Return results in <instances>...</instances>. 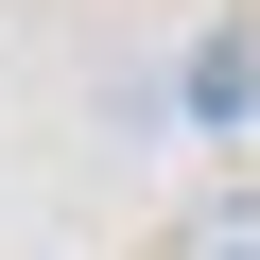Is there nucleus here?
<instances>
[{
    "mask_svg": "<svg viewBox=\"0 0 260 260\" xmlns=\"http://www.w3.org/2000/svg\"><path fill=\"white\" fill-rule=\"evenodd\" d=\"M191 104L243 121V104H260V52H243V35H191Z\"/></svg>",
    "mask_w": 260,
    "mask_h": 260,
    "instance_id": "f257e3e1",
    "label": "nucleus"
},
{
    "mask_svg": "<svg viewBox=\"0 0 260 260\" xmlns=\"http://www.w3.org/2000/svg\"><path fill=\"white\" fill-rule=\"evenodd\" d=\"M174 260H260V191H208V208L174 225Z\"/></svg>",
    "mask_w": 260,
    "mask_h": 260,
    "instance_id": "f03ea898",
    "label": "nucleus"
}]
</instances>
